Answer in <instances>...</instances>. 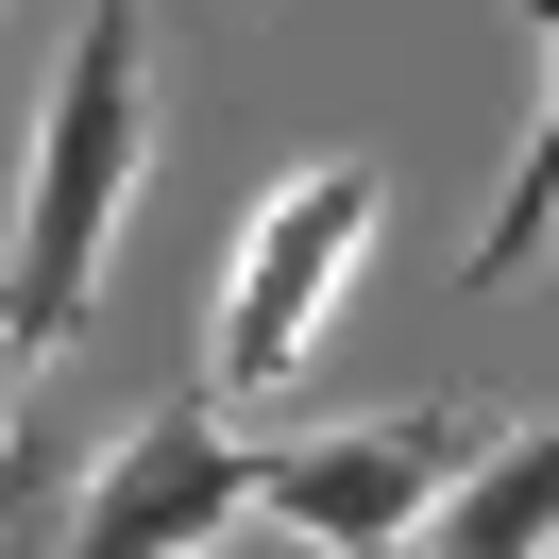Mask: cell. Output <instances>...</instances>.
<instances>
[{"mask_svg":"<svg viewBox=\"0 0 559 559\" xmlns=\"http://www.w3.org/2000/svg\"><path fill=\"white\" fill-rule=\"evenodd\" d=\"M525 17H543V119H525L509 187H491V221H475V288H509L525 254H543V221H559V0H525Z\"/></svg>","mask_w":559,"mask_h":559,"instance_id":"obj_6","label":"cell"},{"mask_svg":"<svg viewBox=\"0 0 559 559\" xmlns=\"http://www.w3.org/2000/svg\"><path fill=\"white\" fill-rule=\"evenodd\" d=\"M475 457H491V407L475 390H424V407H356V424H322V441H272L254 457V509L306 559H407L424 509H441Z\"/></svg>","mask_w":559,"mask_h":559,"instance_id":"obj_3","label":"cell"},{"mask_svg":"<svg viewBox=\"0 0 559 559\" xmlns=\"http://www.w3.org/2000/svg\"><path fill=\"white\" fill-rule=\"evenodd\" d=\"M390 238V170L373 153H306V170H272L238 204V238H221V322H204V390L238 407V390H288L322 356V322H340L356 254Z\"/></svg>","mask_w":559,"mask_h":559,"instance_id":"obj_2","label":"cell"},{"mask_svg":"<svg viewBox=\"0 0 559 559\" xmlns=\"http://www.w3.org/2000/svg\"><path fill=\"white\" fill-rule=\"evenodd\" d=\"M51 509H69V457L35 424H0V559H51Z\"/></svg>","mask_w":559,"mask_h":559,"instance_id":"obj_7","label":"cell"},{"mask_svg":"<svg viewBox=\"0 0 559 559\" xmlns=\"http://www.w3.org/2000/svg\"><path fill=\"white\" fill-rule=\"evenodd\" d=\"M17 390H35V356H17V340H0V424H17Z\"/></svg>","mask_w":559,"mask_h":559,"instance_id":"obj_8","label":"cell"},{"mask_svg":"<svg viewBox=\"0 0 559 559\" xmlns=\"http://www.w3.org/2000/svg\"><path fill=\"white\" fill-rule=\"evenodd\" d=\"M254 525V441L221 424V390H153L119 441L69 457V509H51V559H204Z\"/></svg>","mask_w":559,"mask_h":559,"instance_id":"obj_4","label":"cell"},{"mask_svg":"<svg viewBox=\"0 0 559 559\" xmlns=\"http://www.w3.org/2000/svg\"><path fill=\"white\" fill-rule=\"evenodd\" d=\"M407 559H559V407L543 424H491V457L424 509Z\"/></svg>","mask_w":559,"mask_h":559,"instance_id":"obj_5","label":"cell"},{"mask_svg":"<svg viewBox=\"0 0 559 559\" xmlns=\"http://www.w3.org/2000/svg\"><path fill=\"white\" fill-rule=\"evenodd\" d=\"M153 187V0H85L69 51H51L35 153H17V238H0V340L69 356L103 322V254L136 238Z\"/></svg>","mask_w":559,"mask_h":559,"instance_id":"obj_1","label":"cell"}]
</instances>
